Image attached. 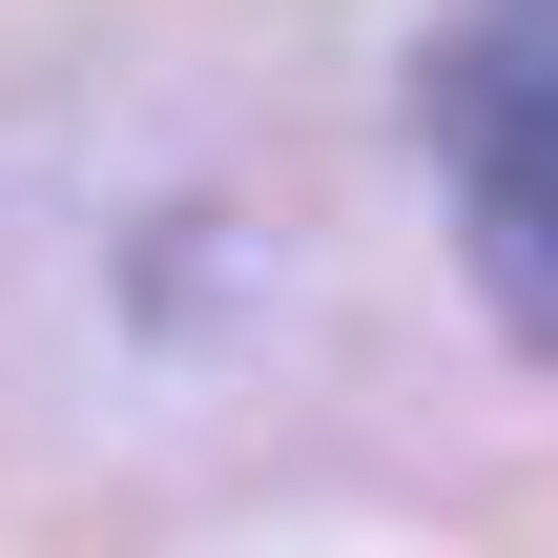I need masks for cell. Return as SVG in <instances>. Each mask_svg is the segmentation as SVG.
Instances as JSON below:
<instances>
[{"mask_svg": "<svg viewBox=\"0 0 558 558\" xmlns=\"http://www.w3.org/2000/svg\"><path fill=\"white\" fill-rule=\"evenodd\" d=\"M414 124L456 145V248L497 290V331L558 352V0H476L414 83Z\"/></svg>", "mask_w": 558, "mask_h": 558, "instance_id": "obj_1", "label": "cell"}]
</instances>
